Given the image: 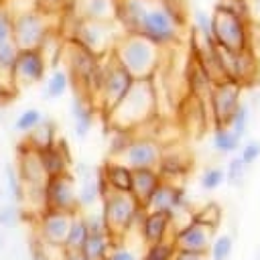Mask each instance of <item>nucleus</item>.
<instances>
[{
  "label": "nucleus",
  "mask_w": 260,
  "mask_h": 260,
  "mask_svg": "<svg viewBox=\"0 0 260 260\" xmlns=\"http://www.w3.org/2000/svg\"><path fill=\"white\" fill-rule=\"evenodd\" d=\"M162 158V146L150 136H136L132 138L130 146L124 150L120 160L134 169H156Z\"/></svg>",
  "instance_id": "16"
},
{
  "label": "nucleus",
  "mask_w": 260,
  "mask_h": 260,
  "mask_svg": "<svg viewBox=\"0 0 260 260\" xmlns=\"http://www.w3.org/2000/svg\"><path fill=\"white\" fill-rule=\"evenodd\" d=\"M43 209L67 211V213H77L79 211L75 179L71 177V173L47 179L45 189H43Z\"/></svg>",
  "instance_id": "13"
},
{
  "label": "nucleus",
  "mask_w": 260,
  "mask_h": 260,
  "mask_svg": "<svg viewBox=\"0 0 260 260\" xmlns=\"http://www.w3.org/2000/svg\"><path fill=\"white\" fill-rule=\"evenodd\" d=\"M102 213L106 217L108 232L114 240H118L124 232L132 230V219L138 209V203L130 193H120V191H108L102 197Z\"/></svg>",
  "instance_id": "9"
},
{
  "label": "nucleus",
  "mask_w": 260,
  "mask_h": 260,
  "mask_svg": "<svg viewBox=\"0 0 260 260\" xmlns=\"http://www.w3.org/2000/svg\"><path fill=\"white\" fill-rule=\"evenodd\" d=\"M22 217H24V211H22L16 203H8V205L0 207V225H2V228H12V225H16Z\"/></svg>",
  "instance_id": "44"
},
{
  "label": "nucleus",
  "mask_w": 260,
  "mask_h": 260,
  "mask_svg": "<svg viewBox=\"0 0 260 260\" xmlns=\"http://www.w3.org/2000/svg\"><path fill=\"white\" fill-rule=\"evenodd\" d=\"M223 171H225V183L240 187V185H242V181H244V177H246L248 167L240 160V156H234V158H230V160H228V165L223 167Z\"/></svg>",
  "instance_id": "41"
},
{
  "label": "nucleus",
  "mask_w": 260,
  "mask_h": 260,
  "mask_svg": "<svg viewBox=\"0 0 260 260\" xmlns=\"http://www.w3.org/2000/svg\"><path fill=\"white\" fill-rule=\"evenodd\" d=\"M132 83H134V77L124 69V65L112 53L102 57L100 81H98V89L91 98L93 108L106 116L110 110H114L120 104V100L128 93Z\"/></svg>",
  "instance_id": "6"
},
{
  "label": "nucleus",
  "mask_w": 260,
  "mask_h": 260,
  "mask_svg": "<svg viewBox=\"0 0 260 260\" xmlns=\"http://www.w3.org/2000/svg\"><path fill=\"white\" fill-rule=\"evenodd\" d=\"M156 171H158V175H160L162 181L177 183V181H179L181 177H185V173L189 171V162H187V158L181 156V154H175V152L165 154V152H162V158H160Z\"/></svg>",
  "instance_id": "29"
},
{
  "label": "nucleus",
  "mask_w": 260,
  "mask_h": 260,
  "mask_svg": "<svg viewBox=\"0 0 260 260\" xmlns=\"http://www.w3.org/2000/svg\"><path fill=\"white\" fill-rule=\"evenodd\" d=\"M142 207L146 211H156V213H165L171 217L177 211L189 209V199H187V193L181 185L160 181Z\"/></svg>",
  "instance_id": "15"
},
{
  "label": "nucleus",
  "mask_w": 260,
  "mask_h": 260,
  "mask_svg": "<svg viewBox=\"0 0 260 260\" xmlns=\"http://www.w3.org/2000/svg\"><path fill=\"white\" fill-rule=\"evenodd\" d=\"M240 160L250 169L254 162H258L260 160V140L258 138H250V140H246V142H242L240 144Z\"/></svg>",
  "instance_id": "43"
},
{
  "label": "nucleus",
  "mask_w": 260,
  "mask_h": 260,
  "mask_svg": "<svg viewBox=\"0 0 260 260\" xmlns=\"http://www.w3.org/2000/svg\"><path fill=\"white\" fill-rule=\"evenodd\" d=\"M39 260H51V258H49V256H41Z\"/></svg>",
  "instance_id": "51"
},
{
  "label": "nucleus",
  "mask_w": 260,
  "mask_h": 260,
  "mask_svg": "<svg viewBox=\"0 0 260 260\" xmlns=\"http://www.w3.org/2000/svg\"><path fill=\"white\" fill-rule=\"evenodd\" d=\"M110 140H108V156L110 158H120L124 150L130 146L134 132L130 130H110Z\"/></svg>",
  "instance_id": "36"
},
{
  "label": "nucleus",
  "mask_w": 260,
  "mask_h": 260,
  "mask_svg": "<svg viewBox=\"0 0 260 260\" xmlns=\"http://www.w3.org/2000/svg\"><path fill=\"white\" fill-rule=\"evenodd\" d=\"M67 0H37V8L47 12V14H53V12H61L65 8Z\"/></svg>",
  "instance_id": "47"
},
{
  "label": "nucleus",
  "mask_w": 260,
  "mask_h": 260,
  "mask_svg": "<svg viewBox=\"0 0 260 260\" xmlns=\"http://www.w3.org/2000/svg\"><path fill=\"white\" fill-rule=\"evenodd\" d=\"M146 2H156V0H146Z\"/></svg>",
  "instance_id": "52"
},
{
  "label": "nucleus",
  "mask_w": 260,
  "mask_h": 260,
  "mask_svg": "<svg viewBox=\"0 0 260 260\" xmlns=\"http://www.w3.org/2000/svg\"><path fill=\"white\" fill-rule=\"evenodd\" d=\"M61 61H63L77 93H81L83 98H87L91 102V98L98 89V81H100L102 57H95L93 53L85 51L77 43L67 41V43H63V49H61Z\"/></svg>",
  "instance_id": "5"
},
{
  "label": "nucleus",
  "mask_w": 260,
  "mask_h": 260,
  "mask_svg": "<svg viewBox=\"0 0 260 260\" xmlns=\"http://www.w3.org/2000/svg\"><path fill=\"white\" fill-rule=\"evenodd\" d=\"M112 55L134 79H152L160 65V49L138 32H124Z\"/></svg>",
  "instance_id": "4"
},
{
  "label": "nucleus",
  "mask_w": 260,
  "mask_h": 260,
  "mask_svg": "<svg viewBox=\"0 0 260 260\" xmlns=\"http://www.w3.org/2000/svg\"><path fill=\"white\" fill-rule=\"evenodd\" d=\"M98 171H100V177L106 183L108 191H120V193L130 191L132 169L128 165H124L120 158H108Z\"/></svg>",
  "instance_id": "21"
},
{
  "label": "nucleus",
  "mask_w": 260,
  "mask_h": 260,
  "mask_svg": "<svg viewBox=\"0 0 260 260\" xmlns=\"http://www.w3.org/2000/svg\"><path fill=\"white\" fill-rule=\"evenodd\" d=\"M106 260H136V256L130 250L122 248V246H114L110 250V254L106 256Z\"/></svg>",
  "instance_id": "48"
},
{
  "label": "nucleus",
  "mask_w": 260,
  "mask_h": 260,
  "mask_svg": "<svg viewBox=\"0 0 260 260\" xmlns=\"http://www.w3.org/2000/svg\"><path fill=\"white\" fill-rule=\"evenodd\" d=\"M193 219L215 230L217 223L221 221V209H219V205H215V203H207V205H203L199 211L193 213Z\"/></svg>",
  "instance_id": "42"
},
{
  "label": "nucleus",
  "mask_w": 260,
  "mask_h": 260,
  "mask_svg": "<svg viewBox=\"0 0 260 260\" xmlns=\"http://www.w3.org/2000/svg\"><path fill=\"white\" fill-rule=\"evenodd\" d=\"M16 55H18V47L14 45V41L0 43V77L6 81H10V73H12L14 61H16Z\"/></svg>",
  "instance_id": "37"
},
{
  "label": "nucleus",
  "mask_w": 260,
  "mask_h": 260,
  "mask_svg": "<svg viewBox=\"0 0 260 260\" xmlns=\"http://www.w3.org/2000/svg\"><path fill=\"white\" fill-rule=\"evenodd\" d=\"M69 114H71V122H73V132L77 138H85L93 126V114H95V108L93 104L83 98L81 93H75L71 98V104H69Z\"/></svg>",
  "instance_id": "22"
},
{
  "label": "nucleus",
  "mask_w": 260,
  "mask_h": 260,
  "mask_svg": "<svg viewBox=\"0 0 260 260\" xmlns=\"http://www.w3.org/2000/svg\"><path fill=\"white\" fill-rule=\"evenodd\" d=\"M215 230L205 225V223H199V221H189L187 225L179 228L175 234H173V244L177 250L181 252H193V254H205L209 250V244L213 240V234Z\"/></svg>",
  "instance_id": "17"
},
{
  "label": "nucleus",
  "mask_w": 260,
  "mask_h": 260,
  "mask_svg": "<svg viewBox=\"0 0 260 260\" xmlns=\"http://www.w3.org/2000/svg\"><path fill=\"white\" fill-rule=\"evenodd\" d=\"M211 28L215 47L228 51H246L254 47L250 16L236 10L230 0H221L211 14Z\"/></svg>",
  "instance_id": "3"
},
{
  "label": "nucleus",
  "mask_w": 260,
  "mask_h": 260,
  "mask_svg": "<svg viewBox=\"0 0 260 260\" xmlns=\"http://www.w3.org/2000/svg\"><path fill=\"white\" fill-rule=\"evenodd\" d=\"M138 232H140L144 244L150 246V244H158V242L171 240L169 234L173 232V228H171L169 215L156 213V211H146V217H144V221H142Z\"/></svg>",
  "instance_id": "23"
},
{
  "label": "nucleus",
  "mask_w": 260,
  "mask_h": 260,
  "mask_svg": "<svg viewBox=\"0 0 260 260\" xmlns=\"http://www.w3.org/2000/svg\"><path fill=\"white\" fill-rule=\"evenodd\" d=\"M71 217H73V213H67V211L43 209L39 213V236H41V240L47 246L63 248Z\"/></svg>",
  "instance_id": "18"
},
{
  "label": "nucleus",
  "mask_w": 260,
  "mask_h": 260,
  "mask_svg": "<svg viewBox=\"0 0 260 260\" xmlns=\"http://www.w3.org/2000/svg\"><path fill=\"white\" fill-rule=\"evenodd\" d=\"M242 140L228 128V126H215L211 134V146L219 154H234L240 148Z\"/></svg>",
  "instance_id": "32"
},
{
  "label": "nucleus",
  "mask_w": 260,
  "mask_h": 260,
  "mask_svg": "<svg viewBox=\"0 0 260 260\" xmlns=\"http://www.w3.org/2000/svg\"><path fill=\"white\" fill-rule=\"evenodd\" d=\"M63 260H87L81 252H63Z\"/></svg>",
  "instance_id": "50"
},
{
  "label": "nucleus",
  "mask_w": 260,
  "mask_h": 260,
  "mask_svg": "<svg viewBox=\"0 0 260 260\" xmlns=\"http://www.w3.org/2000/svg\"><path fill=\"white\" fill-rule=\"evenodd\" d=\"M215 57L219 63V69L223 73V79L234 81L238 85H246L256 79L258 75V59L254 49L246 51H228L223 47H215Z\"/></svg>",
  "instance_id": "10"
},
{
  "label": "nucleus",
  "mask_w": 260,
  "mask_h": 260,
  "mask_svg": "<svg viewBox=\"0 0 260 260\" xmlns=\"http://www.w3.org/2000/svg\"><path fill=\"white\" fill-rule=\"evenodd\" d=\"M12 41V14L6 8H0V43Z\"/></svg>",
  "instance_id": "46"
},
{
  "label": "nucleus",
  "mask_w": 260,
  "mask_h": 260,
  "mask_svg": "<svg viewBox=\"0 0 260 260\" xmlns=\"http://www.w3.org/2000/svg\"><path fill=\"white\" fill-rule=\"evenodd\" d=\"M37 156H39L41 167L47 177H61L71 171V154H69L67 142L61 138H57L53 144L41 148L37 152Z\"/></svg>",
  "instance_id": "19"
},
{
  "label": "nucleus",
  "mask_w": 260,
  "mask_h": 260,
  "mask_svg": "<svg viewBox=\"0 0 260 260\" xmlns=\"http://www.w3.org/2000/svg\"><path fill=\"white\" fill-rule=\"evenodd\" d=\"M45 112H41L39 108H26L18 114L16 122H14V130L20 134H28L30 130H35L43 120H45Z\"/></svg>",
  "instance_id": "35"
},
{
  "label": "nucleus",
  "mask_w": 260,
  "mask_h": 260,
  "mask_svg": "<svg viewBox=\"0 0 260 260\" xmlns=\"http://www.w3.org/2000/svg\"><path fill=\"white\" fill-rule=\"evenodd\" d=\"M232 250H234V240H232L230 234L213 236V240L209 244L211 260H228L232 256Z\"/></svg>",
  "instance_id": "38"
},
{
  "label": "nucleus",
  "mask_w": 260,
  "mask_h": 260,
  "mask_svg": "<svg viewBox=\"0 0 260 260\" xmlns=\"http://www.w3.org/2000/svg\"><path fill=\"white\" fill-rule=\"evenodd\" d=\"M4 181H6V193L10 195L12 203H16V205L24 203L26 191H24V185H22V181H20L18 171H16L14 165H6L4 167Z\"/></svg>",
  "instance_id": "34"
},
{
  "label": "nucleus",
  "mask_w": 260,
  "mask_h": 260,
  "mask_svg": "<svg viewBox=\"0 0 260 260\" xmlns=\"http://www.w3.org/2000/svg\"><path fill=\"white\" fill-rule=\"evenodd\" d=\"M71 87V79H69V73L65 67H59L55 65L49 73V77L45 79V95L49 100H57V98H63Z\"/></svg>",
  "instance_id": "30"
},
{
  "label": "nucleus",
  "mask_w": 260,
  "mask_h": 260,
  "mask_svg": "<svg viewBox=\"0 0 260 260\" xmlns=\"http://www.w3.org/2000/svg\"><path fill=\"white\" fill-rule=\"evenodd\" d=\"M83 217H85V225H87V232H89V234H110L102 209L87 211Z\"/></svg>",
  "instance_id": "45"
},
{
  "label": "nucleus",
  "mask_w": 260,
  "mask_h": 260,
  "mask_svg": "<svg viewBox=\"0 0 260 260\" xmlns=\"http://www.w3.org/2000/svg\"><path fill=\"white\" fill-rule=\"evenodd\" d=\"M175 252H177V248H175L173 240H165V242L146 246L142 260H173Z\"/></svg>",
  "instance_id": "40"
},
{
  "label": "nucleus",
  "mask_w": 260,
  "mask_h": 260,
  "mask_svg": "<svg viewBox=\"0 0 260 260\" xmlns=\"http://www.w3.org/2000/svg\"><path fill=\"white\" fill-rule=\"evenodd\" d=\"M160 175L156 169H134L132 171V183H130V195L138 205H144L150 197V193L160 183Z\"/></svg>",
  "instance_id": "24"
},
{
  "label": "nucleus",
  "mask_w": 260,
  "mask_h": 260,
  "mask_svg": "<svg viewBox=\"0 0 260 260\" xmlns=\"http://www.w3.org/2000/svg\"><path fill=\"white\" fill-rule=\"evenodd\" d=\"M55 140H57V128H55V122L49 120V118H45L35 130H30L28 134H24V140H22V142H24L26 148L39 152L41 148L53 144Z\"/></svg>",
  "instance_id": "28"
},
{
  "label": "nucleus",
  "mask_w": 260,
  "mask_h": 260,
  "mask_svg": "<svg viewBox=\"0 0 260 260\" xmlns=\"http://www.w3.org/2000/svg\"><path fill=\"white\" fill-rule=\"evenodd\" d=\"M51 32V14L39 8H26L12 16V41L18 49L41 47Z\"/></svg>",
  "instance_id": "8"
},
{
  "label": "nucleus",
  "mask_w": 260,
  "mask_h": 260,
  "mask_svg": "<svg viewBox=\"0 0 260 260\" xmlns=\"http://www.w3.org/2000/svg\"><path fill=\"white\" fill-rule=\"evenodd\" d=\"M87 225H85V217L77 211L73 213L71 217V223H69V230H67V236H65V242H63V250L65 252H79L85 238H87Z\"/></svg>",
  "instance_id": "31"
},
{
  "label": "nucleus",
  "mask_w": 260,
  "mask_h": 260,
  "mask_svg": "<svg viewBox=\"0 0 260 260\" xmlns=\"http://www.w3.org/2000/svg\"><path fill=\"white\" fill-rule=\"evenodd\" d=\"M146 0H116V24L122 32H138L148 10Z\"/></svg>",
  "instance_id": "20"
},
{
  "label": "nucleus",
  "mask_w": 260,
  "mask_h": 260,
  "mask_svg": "<svg viewBox=\"0 0 260 260\" xmlns=\"http://www.w3.org/2000/svg\"><path fill=\"white\" fill-rule=\"evenodd\" d=\"M14 167L18 171V177H20V181L24 185V191H26V199L24 201H32L41 211L43 209V189H45V183H47L49 177L45 175L37 152L26 148L24 142H20L18 160H16Z\"/></svg>",
  "instance_id": "11"
},
{
  "label": "nucleus",
  "mask_w": 260,
  "mask_h": 260,
  "mask_svg": "<svg viewBox=\"0 0 260 260\" xmlns=\"http://www.w3.org/2000/svg\"><path fill=\"white\" fill-rule=\"evenodd\" d=\"M250 120H252V110H250V104L248 102H240V106L236 108V112L232 114L230 122H228V128L244 142V136L248 134V126H250Z\"/></svg>",
  "instance_id": "33"
},
{
  "label": "nucleus",
  "mask_w": 260,
  "mask_h": 260,
  "mask_svg": "<svg viewBox=\"0 0 260 260\" xmlns=\"http://www.w3.org/2000/svg\"><path fill=\"white\" fill-rule=\"evenodd\" d=\"M114 246H116V240L110 234H87L79 252L87 260H106V256Z\"/></svg>",
  "instance_id": "27"
},
{
  "label": "nucleus",
  "mask_w": 260,
  "mask_h": 260,
  "mask_svg": "<svg viewBox=\"0 0 260 260\" xmlns=\"http://www.w3.org/2000/svg\"><path fill=\"white\" fill-rule=\"evenodd\" d=\"M77 171L83 173L79 177L81 185L77 191V203H79V207H93L95 203L102 201V187H100L98 171H91L89 167H83V165Z\"/></svg>",
  "instance_id": "26"
},
{
  "label": "nucleus",
  "mask_w": 260,
  "mask_h": 260,
  "mask_svg": "<svg viewBox=\"0 0 260 260\" xmlns=\"http://www.w3.org/2000/svg\"><path fill=\"white\" fill-rule=\"evenodd\" d=\"M223 183H225V171H223V167H217V165L207 167V169L201 173V177H199V185H201V189H205V191H215V189H219Z\"/></svg>",
  "instance_id": "39"
},
{
  "label": "nucleus",
  "mask_w": 260,
  "mask_h": 260,
  "mask_svg": "<svg viewBox=\"0 0 260 260\" xmlns=\"http://www.w3.org/2000/svg\"><path fill=\"white\" fill-rule=\"evenodd\" d=\"M124 32L116 22H93V20H81L75 18L71 26L69 41L77 43L85 51L93 53L95 57H106L114 51L118 39Z\"/></svg>",
  "instance_id": "7"
},
{
  "label": "nucleus",
  "mask_w": 260,
  "mask_h": 260,
  "mask_svg": "<svg viewBox=\"0 0 260 260\" xmlns=\"http://www.w3.org/2000/svg\"><path fill=\"white\" fill-rule=\"evenodd\" d=\"M156 87L152 79H134L128 93L120 100V104L106 114V122L110 130H130L136 134L146 122H150L156 114Z\"/></svg>",
  "instance_id": "1"
},
{
  "label": "nucleus",
  "mask_w": 260,
  "mask_h": 260,
  "mask_svg": "<svg viewBox=\"0 0 260 260\" xmlns=\"http://www.w3.org/2000/svg\"><path fill=\"white\" fill-rule=\"evenodd\" d=\"M47 69H49V61L41 47L18 49V55H16V61L10 73V83L16 87L39 83L45 79Z\"/></svg>",
  "instance_id": "12"
},
{
  "label": "nucleus",
  "mask_w": 260,
  "mask_h": 260,
  "mask_svg": "<svg viewBox=\"0 0 260 260\" xmlns=\"http://www.w3.org/2000/svg\"><path fill=\"white\" fill-rule=\"evenodd\" d=\"M183 28V6L179 0H156L148 4L138 35L148 39L158 49L175 45Z\"/></svg>",
  "instance_id": "2"
},
{
  "label": "nucleus",
  "mask_w": 260,
  "mask_h": 260,
  "mask_svg": "<svg viewBox=\"0 0 260 260\" xmlns=\"http://www.w3.org/2000/svg\"><path fill=\"white\" fill-rule=\"evenodd\" d=\"M173 260H203V256L201 254H193V252H181V250H177L175 256H173Z\"/></svg>",
  "instance_id": "49"
},
{
  "label": "nucleus",
  "mask_w": 260,
  "mask_h": 260,
  "mask_svg": "<svg viewBox=\"0 0 260 260\" xmlns=\"http://www.w3.org/2000/svg\"><path fill=\"white\" fill-rule=\"evenodd\" d=\"M77 16L93 22H116V0H77Z\"/></svg>",
  "instance_id": "25"
},
{
  "label": "nucleus",
  "mask_w": 260,
  "mask_h": 260,
  "mask_svg": "<svg viewBox=\"0 0 260 260\" xmlns=\"http://www.w3.org/2000/svg\"><path fill=\"white\" fill-rule=\"evenodd\" d=\"M207 100H209V112L215 126H228L232 114L242 102V85L228 79L217 81L211 85Z\"/></svg>",
  "instance_id": "14"
}]
</instances>
